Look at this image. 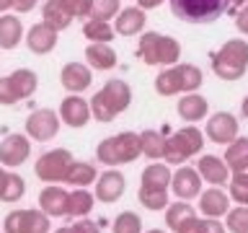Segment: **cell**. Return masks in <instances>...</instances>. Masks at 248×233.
Listing matches in <instances>:
<instances>
[{
    "label": "cell",
    "mask_w": 248,
    "mask_h": 233,
    "mask_svg": "<svg viewBox=\"0 0 248 233\" xmlns=\"http://www.w3.org/2000/svg\"><path fill=\"white\" fill-rule=\"evenodd\" d=\"M202 184H204V179H202V174L194 166H178L173 171V176H170V189H173V194L178 200H197L202 194Z\"/></svg>",
    "instance_id": "7c38bea8"
},
{
    "label": "cell",
    "mask_w": 248,
    "mask_h": 233,
    "mask_svg": "<svg viewBox=\"0 0 248 233\" xmlns=\"http://www.w3.org/2000/svg\"><path fill=\"white\" fill-rule=\"evenodd\" d=\"M145 23H147V16L140 5H129L124 11L116 13L114 18V31L116 36H137L145 31Z\"/></svg>",
    "instance_id": "d6986e66"
},
{
    "label": "cell",
    "mask_w": 248,
    "mask_h": 233,
    "mask_svg": "<svg viewBox=\"0 0 248 233\" xmlns=\"http://www.w3.org/2000/svg\"><path fill=\"white\" fill-rule=\"evenodd\" d=\"M83 36L88 42H106L111 44L116 39V31H114V23L111 21H104V18H85L83 21Z\"/></svg>",
    "instance_id": "4dcf8cb0"
},
{
    "label": "cell",
    "mask_w": 248,
    "mask_h": 233,
    "mask_svg": "<svg viewBox=\"0 0 248 233\" xmlns=\"http://www.w3.org/2000/svg\"><path fill=\"white\" fill-rule=\"evenodd\" d=\"M85 62L93 70H114L119 65V57H116V50L106 42H91L85 47Z\"/></svg>",
    "instance_id": "44dd1931"
},
{
    "label": "cell",
    "mask_w": 248,
    "mask_h": 233,
    "mask_svg": "<svg viewBox=\"0 0 248 233\" xmlns=\"http://www.w3.org/2000/svg\"><path fill=\"white\" fill-rule=\"evenodd\" d=\"M8 78H11V85H13L16 96H18L21 101L23 99H31L36 93V88H39V75L34 73V70H29V67L13 70Z\"/></svg>",
    "instance_id": "f546056e"
},
{
    "label": "cell",
    "mask_w": 248,
    "mask_h": 233,
    "mask_svg": "<svg viewBox=\"0 0 248 233\" xmlns=\"http://www.w3.org/2000/svg\"><path fill=\"white\" fill-rule=\"evenodd\" d=\"M155 93L158 96H178V93H184L181 62H176L170 67H160V73L155 75Z\"/></svg>",
    "instance_id": "7402d4cb"
},
{
    "label": "cell",
    "mask_w": 248,
    "mask_h": 233,
    "mask_svg": "<svg viewBox=\"0 0 248 233\" xmlns=\"http://www.w3.org/2000/svg\"><path fill=\"white\" fill-rule=\"evenodd\" d=\"M65 3H67V8H70V11H73V16H75V18H80V21L91 18L93 0H65Z\"/></svg>",
    "instance_id": "7bdbcfd3"
},
{
    "label": "cell",
    "mask_w": 248,
    "mask_h": 233,
    "mask_svg": "<svg viewBox=\"0 0 248 233\" xmlns=\"http://www.w3.org/2000/svg\"><path fill=\"white\" fill-rule=\"evenodd\" d=\"M18 96H16V91H13V85H11V78H0V106H13V104H18Z\"/></svg>",
    "instance_id": "60d3db41"
},
{
    "label": "cell",
    "mask_w": 248,
    "mask_h": 233,
    "mask_svg": "<svg viewBox=\"0 0 248 233\" xmlns=\"http://www.w3.org/2000/svg\"><path fill=\"white\" fill-rule=\"evenodd\" d=\"M191 215H197V207H194L191 202H186V200L168 202V207H166V228L176 233L178 225H181L184 220H189Z\"/></svg>",
    "instance_id": "1f68e13d"
},
{
    "label": "cell",
    "mask_w": 248,
    "mask_h": 233,
    "mask_svg": "<svg viewBox=\"0 0 248 233\" xmlns=\"http://www.w3.org/2000/svg\"><path fill=\"white\" fill-rule=\"evenodd\" d=\"M246 3H248V0H230V11L235 13L238 8H240V5H246Z\"/></svg>",
    "instance_id": "816d5d0a"
},
{
    "label": "cell",
    "mask_w": 248,
    "mask_h": 233,
    "mask_svg": "<svg viewBox=\"0 0 248 233\" xmlns=\"http://www.w3.org/2000/svg\"><path fill=\"white\" fill-rule=\"evenodd\" d=\"M240 114H243L246 119H248V93L243 96V101H240Z\"/></svg>",
    "instance_id": "681fc988"
},
{
    "label": "cell",
    "mask_w": 248,
    "mask_h": 233,
    "mask_svg": "<svg viewBox=\"0 0 248 233\" xmlns=\"http://www.w3.org/2000/svg\"><path fill=\"white\" fill-rule=\"evenodd\" d=\"M122 11V0H93V11L91 18H104V21H114L116 13Z\"/></svg>",
    "instance_id": "f35d334b"
},
{
    "label": "cell",
    "mask_w": 248,
    "mask_h": 233,
    "mask_svg": "<svg viewBox=\"0 0 248 233\" xmlns=\"http://www.w3.org/2000/svg\"><path fill=\"white\" fill-rule=\"evenodd\" d=\"M39 0H13V11L16 13H29V11H34Z\"/></svg>",
    "instance_id": "bcb514c9"
},
{
    "label": "cell",
    "mask_w": 248,
    "mask_h": 233,
    "mask_svg": "<svg viewBox=\"0 0 248 233\" xmlns=\"http://www.w3.org/2000/svg\"><path fill=\"white\" fill-rule=\"evenodd\" d=\"M176 112H178V116H181L186 124H197L202 119H207L209 101L202 96V93H197V91L181 93V99H178V104H176Z\"/></svg>",
    "instance_id": "ac0fdd59"
},
{
    "label": "cell",
    "mask_w": 248,
    "mask_h": 233,
    "mask_svg": "<svg viewBox=\"0 0 248 233\" xmlns=\"http://www.w3.org/2000/svg\"><path fill=\"white\" fill-rule=\"evenodd\" d=\"M170 176H173V171L168 168V163H150V166L142 168V182L140 186H150V189H170Z\"/></svg>",
    "instance_id": "f1b7e54d"
},
{
    "label": "cell",
    "mask_w": 248,
    "mask_h": 233,
    "mask_svg": "<svg viewBox=\"0 0 248 233\" xmlns=\"http://www.w3.org/2000/svg\"><path fill=\"white\" fill-rule=\"evenodd\" d=\"M73 153L67 148H52V150L42 153L34 163V174L39 176V182H46V184H60L65 182V174L73 163Z\"/></svg>",
    "instance_id": "52a82bcc"
},
{
    "label": "cell",
    "mask_w": 248,
    "mask_h": 233,
    "mask_svg": "<svg viewBox=\"0 0 248 233\" xmlns=\"http://www.w3.org/2000/svg\"><path fill=\"white\" fill-rule=\"evenodd\" d=\"M142 233H168V231H163V228H150V231H142Z\"/></svg>",
    "instance_id": "db71d44e"
},
{
    "label": "cell",
    "mask_w": 248,
    "mask_h": 233,
    "mask_svg": "<svg viewBox=\"0 0 248 233\" xmlns=\"http://www.w3.org/2000/svg\"><path fill=\"white\" fill-rule=\"evenodd\" d=\"M137 57L150 67H170L181 60V44L160 31H142L137 42Z\"/></svg>",
    "instance_id": "3957f363"
},
{
    "label": "cell",
    "mask_w": 248,
    "mask_h": 233,
    "mask_svg": "<svg viewBox=\"0 0 248 233\" xmlns=\"http://www.w3.org/2000/svg\"><path fill=\"white\" fill-rule=\"evenodd\" d=\"M166 137H168V127H163V130H142L140 132V145H142L145 158L163 161V155H166Z\"/></svg>",
    "instance_id": "d4e9b609"
},
{
    "label": "cell",
    "mask_w": 248,
    "mask_h": 233,
    "mask_svg": "<svg viewBox=\"0 0 248 233\" xmlns=\"http://www.w3.org/2000/svg\"><path fill=\"white\" fill-rule=\"evenodd\" d=\"M23 194H26V182H23V176L18 174H8V182H5V189L0 194V202H18Z\"/></svg>",
    "instance_id": "74e56055"
},
{
    "label": "cell",
    "mask_w": 248,
    "mask_h": 233,
    "mask_svg": "<svg viewBox=\"0 0 248 233\" xmlns=\"http://www.w3.org/2000/svg\"><path fill=\"white\" fill-rule=\"evenodd\" d=\"M163 3H166V0H137V5L142 8V11H153V8H158Z\"/></svg>",
    "instance_id": "7dc6e473"
},
{
    "label": "cell",
    "mask_w": 248,
    "mask_h": 233,
    "mask_svg": "<svg viewBox=\"0 0 248 233\" xmlns=\"http://www.w3.org/2000/svg\"><path fill=\"white\" fill-rule=\"evenodd\" d=\"M91 104V114L93 119L106 124V122H114L122 112H127L129 104H132V88L127 81L122 78H108L104 83V88H98L93 93V99L88 101Z\"/></svg>",
    "instance_id": "6da1fadb"
},
{
    "label": "cell",
    "mask_w": 248,
    "mask_h": 233,
    "mask_svg": "<svg viewBox=\"0 0 248 233\" xmlns=\"http://www.w3.org/2000/svg\"><path fill=\"white\" fill-rule=\"evenodd\" d=\"M199 205L197 210L204 217H225V213L230 210V194L222 189V186H209V189H202L199 194Z\"/></svg>",
    "instance_id": "2e32d148"
},
{
    "label": "cell",
    "mask_w": 248,
    "mask_h": 233,
    "mask_svg": "<svg viewBox=\"0 0 248 233\" xmlns=\"http://www.w3.org/2000/svg\"><path fill=\"white\" fill-rule=\"evenodd\" d=\"M26 47L34 54H49L54 47H57V39H60V31L54 29V26H49L46 21H39V23H34L29 31H26Z\"/></svg>",
    "instance_id": "9a60e30c"
},
{
    "label": "cell",
    "mask_w": 248,
    "mask_h": 233,
    "mask_svg": "<svg viewBox=\"0 0 248 233\" xmlns=\"http://www.w3.org/2000/svg\"><path fill=\"white\" fill-rule=\"evenodd\" d=\"M114 233H142V217H140L135 210H124L114 217L111 223Z\"/></svg>",
    "instance_id": "e575fe53"
},
{
    "label": "cell",
    "mask_w": 248,
    "mask_h": 233,
    "mask_svg": "<svg viewBox=\"0 0 248 233\" xmlns=\"http://www.w3.org/2000/svg\"><path fill=\"white\" fill-rule=\"evenodd\" d=\"M228 194L235 205H248V174H230Z\"/></svg>",
    "instance_id": "8d00e7d4"
},
{
    "label": "cell",
    "mask_w": 248,
    "mask_h": 233,
    "mask_svg": "<svg viewBox=\"0 0 248 233\" xmlns=\"http://www.w3.org/2000/svg\"><path fill=\"white\" fill-rule=\"evenodd\" d=\"M225 163L230 174H248V137H235L230 145H225Z\"/></svg>",
    "instance_id": "cb8c5ba5"
},
{
    "label": "cell",
    "mask_w": 248,
    "mask_h": 233,
    "mask_svg": "<svg viewBox=\"0 0 248 233\" xmlns=\"http://www.w3.org/2000/svg\"><path fill=\"white\" fill-rule=\"evenodd\" d=\"M60 83L67 93H83L93 83V67L88 62H67L60 70Z\"/></svg>",
    "instance_id": "4fadbf2b"
},
{
    "label": "cell",
    "mask_w": 248,
    "mask_h": 233,
    "mask_svg": "<svg viewBox=\"0 0 248 233\" xmlns=\"http://www.w3.org/2000/svg\"><path fill=\"white\" fill-rule=\"evenodd\" d=\"M60 124L62 119L54 109H36L26 119V135L31 140H36V143H49V140L57 137Z\"/></svg>",
    "instance_id": "ba28073f"
},
{
    "label": "cell",
    "mask_w": 248,
    "mask_h": 233,
    "mask_svg": "<svg viewBox=\"0 0 248 233\" xmlns=\"http://www.w3.org/2000/svg\"><path fill=\"white\" fill-rule=\"evenodd\" d=\"M8 174H11V171H8L3 163H0V194H3V189H5V182H8Z\"/></svg>",
    "instance_id": "c3c4849f"
},
{
    "label": "cell",
    "mask_w": 248,
    "mask_h": 233,
    "mask_svg": "<svg viewBox=\"0 0 248 233\" xmlns=\"http://www.w3.org/2000/svg\"><path fill=\"white\" fill-rule=\"evenodd\" d=\"M202 148H204V132L197 124H184L181 130L170 132L166 137V155H163V161L168 166H181L184 161L199 155Z\"/></svg>",
    "instance_id": "5b68a950"
},
{
    "label": "cell",
    "mask_w": 248,
    "mask_h": 233,
    "mask_svg": "<svg viewBox=\"0 0 248 233\" xmlns=\"http://www.w3.org/2000/svg\"><path fill=\"white\" fill-rule=\"evenodd\" d=\"M170 11L184 23H212L230 11V0H170Z\"/></svg>",
    "instance_id": "8992f818"
},
{
    "label": "cell",
    "mask_w": 248,
    "mask_h": 233,
    "mask_svg": "<svg viewBox=\"0 0 248 233\" xmlns=\"http://www.w3.org/2000/svg\"><path fill=\"white\" fill-rule=\"evenodd\" d=\"M11 8H13V0H0V13L11 11Z\"/></svg>",
    "instance_id": "f907efd6"
},
{
    "label": "cell",
    "mask_w": 248,
    "mask_h": 233,
    "mask_svg": "<svg viewBox=\"0 0 248 233\" xmlns=\"http://www.w3.org/2000/svg\"><path fill=\"white\" fill-rule=\"evenodd\" d=\"M0 233H3V228H0Z\"/></svg>",
    "instance_id": "11a10c76"
},
{
    "label": "cell",
    "mask_w": 248,
    "mask_h": 233,
    "mask_svg": "<svg viewBox=\"0 0 248 233\" xmlns=\"http://www.w3.org/2000/svg\"><path fill=\"white\" fill-rule=\"evenodd\" d=\"M67 197L70 192L62 184H46L39 192V210H44L49 217H67Z\"/></svg>",
    "instance_id": "e0dca14e"
},
{
    "label": "cell",
    "mask_w": 248,
    "mask_h": 233,
    "mask_svg": "<svg viewBox=\"0 0 248 233\" xmlns=\"http://www.w3.org/2000/svg\"><path fill=\"white\" fill-rule=\"evenodd\" d=\"M142 155V145H140V132H116V135L101 140L96 145V161H101L108 168L132 163Z\"/></svg>",
    "instance_id": "277c9868"
},
{
    "label": "cell",
    "mask_w": 248,
    "mask_h": 233,
    "mask_svg": "<svg viewBox=\"0 0 248 233\" xmlns=\"http://www.w3.org/2000/svg\"><path fill=\"white\" fill-rule=\"evenodd\" d=\"M228 233H248V205H235L225 213Z\"/></svg>",
    "instance_id": "d590c367"
},
{
    "label": "cell",
    "mask_w": 248,
    "mask_h": 233,
    "mask_svg": "<svg viewBox=\"0 0 248 233\" xmlns=\"http://www.w3.org/2000/svg\"><path fill=\"white\" fill-rule=\"evenodd\" d=\"M23 231V210H11L3 220V233H21Z\"/></svg>",
    "instance_id": "b9f144b4"
},
{
    "label": "cell",
    "mask_w": 248,
    "mask_h": 233,
    "mask_svg": "<svg viewBox=\"0 0 248 233\" xmlns=\"http://www.w3.org/2000/svg\"><path fill=\"white\" fill-rule=\"evenodd\" d=\"M124 189H127V179H124V174L116 171V168H108L96 179V192L93 194H96V202L114 205V202H119Z\"/></svg>",
    "instance_id": "5bb4252c"
},
{
    "label": "cell",
    "mask_w": 248,
    "mask_h": 233,
    "mask_svg": "<svg viewBox=\"0 0 248 233\" xmlns=\"http://www.w3.org/2000/svg\"><path fill=\"white\" fill-rule=\"evenodd\" d=\"M96 179H98V168L93 166V163H88V161H73L62 184H67V186H91V184H96Z\"/></svg>",
    "instance_id": "83f0119b"
},
{
    "label": "cell",
    "mask_w": 248,
    "mask_h": 233,
    "mask_svg": "<svg viewBox=\"0 0 248 233\" xmlns=\"http://www.w3.org/2000/svg\"><path fill=\"white\" fill-rule=\"evenodd\" d=\"M238 132H240V122L230 112H215L207 119L204 137L209 143H217V145H230L238 137Z\"/></svg>",
    "instance_id": "9c48e42d"
},
{
    "label": "cell",
    "mask_w": 248,
    "mask_h": 233,
    "mask_svg": "<svg viewBox=\"0 0 248 233\" xmlns=\"http://www.w3.org/2000/svg\"><path fill=\"white\" fill-rule=\"evenodd\" d=\"M31 155V137L26 132H11L3 143H0V163L5 168H18L29 161Z\"/></svg>",
    "instance_id": "30bf717a"
},
{
    "label": "cell",
    "mask_w": 248,
    "mask_h": 233,
    "mask_svg": "<svg viewBox=\"0 0 248 233\" xmlns=\"http://www.w3.org/2000/svg\"><path fill=\"white\" fill-rule=\"evenodd\" d=\"M52 217L39 207L23 210V231L21 233H49L52 231Z\"/></svg>",
    "instance_id": "836d02e7"
},
{
    "label": "cell",
    "mask_w": 248,
    "mask_h": 233,
    "mask_svg": "<svg viewBox=\"0 0 248 233\" xmlns=\"http://www.w3.org/2000/svg\"><path fill=\"white\" fill-rule=\"evenodd\" d=\"M57 114H60L62 124H67V127H73V130L85 127V124L93 119L91 104L80 96V93H67V96L62 99V104H60V109H57Z\"/></svg>",
    "instance_id": "8fae6325"
},
{
    "label": "cell",
    "mask_w": 248,
    "mask_h": 233,
    "mask_svg": "<svg viewBox=\"0 0 248 233\" xmlns=\"http://www.w3.org/2000/svg\"><path fill=\"white\" fill-rule=\"evenodd\" d=\"M232 18H235V29H238L243 36H248V3L240 5L238 11L232 13Z\"/></svg>",
    "instance_id": "f6af8a7d"
},
{
    "label": "cell",
    "mask_w": 248,
    "mask_h": 233,
    "mask_svg": "<svg viewBox=\"0 0 248 233\" xmlns=\"http://www.w3.org/2000/svg\"><path fill=\"white\" fill-rule=\"evenodd\" d=\"M189 233H228L220 217H197V223L189 228Z\"/></svg>",
    "instance_id": "ab89813d"
},
{
    "label": "cell",
    "mask_w": 248,
    "mask_h": 233,
    "mask_svg": "<svg viewBox=\"0 0 248 233\" xmlns=\"http://www.w3.org/2000/svg\"><path fill=\"white\" fill-rule=\"evenodd\" d=\"M197 171L202 174V179L212 186H222V184L230 182V168H228V163H225V158H220V155H212V153L202 155L197 161Z\"/></svg>",
    "instance_id": "ffe728a7"
},
{
    "label": "cell",
    "mask_w": 248,
    "mask_h": 233,
    "mask_svg": "<svg viewBox=\"0 0 248 233\" xmlns=\"http://www.w3.org/2000/svg\"><path fill=\"white\" fill-rule=\"evenodd\" d=\"M93 205H96V194L88 192V186H73V192L67 197V217L91 215Z\"/></svg>",
    "instance_id": "4316f807"
},
{
    "label": "cell",
    "mask_w": 248,
    "mask_h": 233,
    "mask_svg": "<svg viewBox=\"0 0 248 233\" xmlns=\"http://www.w3.org/2000/svg\"><path fill=\"white\" fill-rule=\"evenodd\" d=\"M42 21H46L49 26H54L57 31H65L70 23L75 21V16L67 8L65 0H46V3L42 5Z\"/></svg>",
    "instance_id": "603a6c76"
},
{
    "label": "cell",
    "mask_w": 248,
    "mask_h": 233,
    "mask_svg": "<svg viewBox=\"0 0 248 233\" xmlns=\"http://www.w3.org/2000/svg\"><path fill=\"white\" fill-rule=\"evenodd\" d=\"M23 34V23L18 16H0V50H16L21 44Z\"/></svg>",
    "instance_id": "484cf974"
},
{
    "label": "cell",
    "mask_w": 248,
    "mask_h": 233,
    "mask_svg": "<svg viewBox=\"0 0 248 233\" xmlns=\"http://www.w3.org/2000/svg\"><path fill=\"white\" fill-rule=\"evenodd\" d=\"M137 202L150 213H160L168 207V189H150V186H140L137 189Z\"/></svg>",
    "instance_id": "d6a6232c"
},
{
    "label": "cell",
    "mask_w": 248,
    "mask_h": 233,
    "mask_svg": "<svg viewBox=\"0 0 248 233\" xmlns=\"http://www.w3.org/2000/svg\"><path fill=\"white\" fill-rule=\"evenodd\" d=\"M209 67L222 81H240L248 70V42L228 39L222 47L209 52Z\"/></svg>",
    "instance_id": "7a4b0ae2"
},
{
    "label": "cell",
    "mask_w": 248,
    "mask_h": 233,
    "mask_svg": "<svg viewBox=\"0 0 248 233\" xmlns=\"http://www.w3.org/2000/svg\"><path fill=\"white\" fill-rule=\"evenodd\" d=\"M73 233H101V223L98 220H91L88 215L85 217H75V223L70 225Z\"/></svg>",
    "instance_id": "ee69618b"
},
{
    "label": "cell",
    "mask_w": 248,
    "mask_h": 233,
    "mask_svg": "<svg viewBox=\"0 0 248 233\" xmlns=\"http://www.w3.org/2000/svg\"><path fill=\"white\" fill-rule=\"evenodd\" d=\"M54 233H73V228H70V225H65V228H57Z\"/></svg>",
    "instance_id": "f5cc1de1"
}]
</instances>
